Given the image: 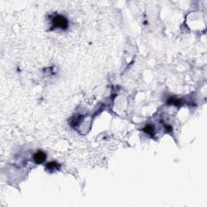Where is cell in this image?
<instances>
[{"instance_id":"6da1fadb","label":"cell","mask_w":207,"mask_h":207,"mask_svg":"<svg viewBox=\"0 0 207 207\" xmlns=\"http://www.w3.org/2000/svg\"><path fill=\"white\" fill-rule=\"evenodd\" d=\"M52 25H53V28H58L62 30H65L68 28V20L67 19L64 17L63 16L61 15H57L56 16H54L52 20Z\"/></svg>"},{"instance_id":"7a4b0ae2","label":"cell","mask_w":207,"mask_h":207,"mask_svg":"<svg viewBox=\"0 0 207 207\" xmlns=\"http://www.w3.org/2000/svg\"><path fill=\"white\" fill-rule=\"evenodd\" d=\"M33 159H34L35 163H42L43 162H45V159H46V154H45L41 150H39L34 154Z\"/></svg>"},{"instance_id":"3957f363","label":"cell","mask_w":207,"mask_h":207,"mask_svg":"<svg viewBox=\"0 0 207 207\" xmlns=\"http://www.w3.org/2000/svg\"><path fill=\"white\" fill-rule=\"evenodd\" d=\"M167 105H175L176 107H179L182 105V101L181 100H180L178 98L175 97V96H171L169 99L167 100Z\"/></svg>"},{"instance_id":"277c9868","label":"cell","mask_w":207,"mask_h":207,"mask_svg":"<svg viewBox=\"0 0 207 207\" xmlns=\"http://www.w3.org/2000/svg\"><path fill=\"white\" fill-rule=\"evenodd\" d=\"M60 167V164H58L57 162L53 161V162H49L46 164V168L50 171H53L54 170L59 169Z\"/></svg>"},{"instance_id":"5b68a950","label":"cell","mask_w":207,"mask_h":207,"mask_svg":"<svg viewBox=\"0 0 207 207\" xmlns=\"http://www.w3.org/2000/svg\"><path fill=\"white\" fill-rule=\"evenodd\" d=\"M83 120V116L81 115H78V116H75V117H73L72 119H71V122H70V126H73V127H75L77 126L80 122H82Z\"/></svg>"},{"instance_id":"8992f818","label":"cell","mask_w":207,"mask_h":207,"mask_svg":"<svg viewBox=\"0 0 207 207\" xmlns=\"http://www.w3.org/2000/svg\"><path fill=\"white\" fill-rule=\"evenodd\" d=\"M143 131L146 133L147 134H149L150 136H154V126L150 124L146 125L144 128H143Z\"/></svg>"},{"instance_id":"52a82bcc","label":"cell","mask_w":207,"mask_h":207,"mask_svg":"<svg viewBox=\"0 0 207 207\" xmlns=\"http://www.w3.org/2000/svg\"><path fill=\"white\" fill-rule=\"evenodd\" d=\"M164 127H165V130L167 133L169 132H171L172 131V127L171 126H168V125H164Z\"/></svg>"}]
</instances>
